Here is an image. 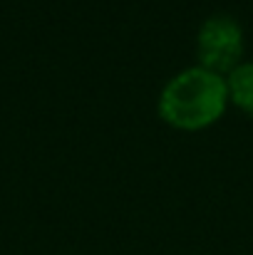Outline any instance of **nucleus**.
<instances>
[{"label":"nucleus","mask_w":253,"mask_h":255,"mask_svg":"<svg viewBox=\"0 0 253 255\" xmlns=\"http://www.w3.org/2000/svg\"><path fill=\"white\" fill-rule=\"evenodd\" d=\"M226 87H229V102L253 114V62H241L226 77Z\"/></svg>","instance_id":"7ed1b4c3"},{"label":"nucleus","mask_w":253,"mask_h":255,"mask_svg":"<svg viewBox=\"0 0 253 255\" xmlns=\"http://www.w3.org/2000/svg\"><path fill=\"white\" fill-rule=\"evenodd\" d=\"M199 67L229 77L244 57V30L229 15H214L204 20L196 32Z\"/></svg>","instance_id":"f03ea898"},{"label":"nucleus","mask_w":253,"mask_h":255,"mask_svg":"<svg viewBox=\"0 0 253 255\" xmlns=\"http://www.w3.org/2000/svg\"><path fill=\"white\" fill-rule=\"evenodd\" d=\"M226 104V77L196 65L167 82L159 97V114L174 129L199 131L211 127L224 114Z\"/></svg>","instance_id":"f257e3e1"}]
</instances>
